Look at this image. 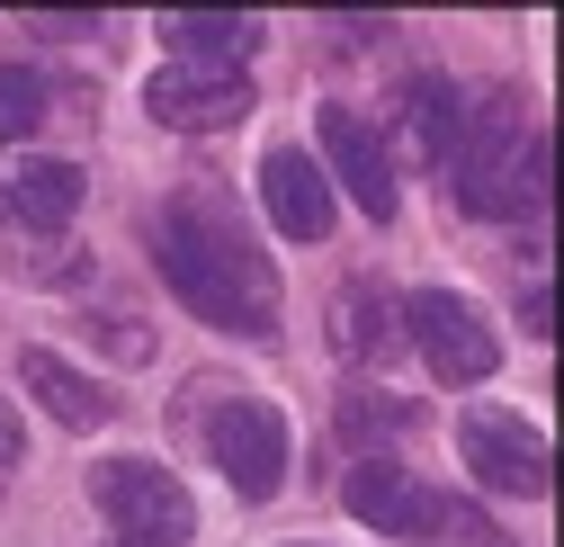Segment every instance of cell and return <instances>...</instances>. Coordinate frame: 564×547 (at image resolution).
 Here are the masks:
<instances>
[{"mask_svg": "<svg viewBox=\"0 0 564 547\" xmlns=\"http://www.w3.org/2000/svg\"><path fill=\"white\" fill-rule=\"evenodd\" d=\"M153 260H162V279L171 297L197 314V323H216V332H278V269L225 225V216H197V207H171L153 225Z\"/></svg>", "mask_w": 564, "mask_h": 547, "instance_id": "obj_1", "label": "cell"}, {"mask_svg": "<svg viewBox=\"0 0 564 547\" xmlns=\"http://www.w3.org/2000/svg\"><path fill=\"white\" fill-rule=\"evenodd\" d=\"M440 171H448V197L466 216H520L546 189V135L520 117V99H484L457 126V144H448Z\"/></svg>", "mask_w": 564, "mask_h": 547, "instance_id": "obj_2", "label": "cell"}, {"mask_svg": "<svg viewBox=\"0 0 564 547\" xmlns=\"http://www.w3.org/2000/svg\"><path fill=\"white\" fill-rule=\"evenodd\" d=\"M90 503L126 529V547H180L197 529L188 485H180L171 466H153V458H99L90 466Z\"/></svg>", "mask_w": 564, "mask_h": 547, "instance_id": "obj_3", "label": "cell"}, {"mask_svg": "<svg viewBox=\"0 0 564 547\" xmlns=\"http://www.w3.org/2000/svg\"><path fill=\"white\" fill-rule=\"evenodd\" d=\"M403 341L431 360L440 386H484L492 368H502V341H492V323H484L457 288H421V297L403 305Z\"/></svg>", "mask_w": 564, "mask_h": 547, "instance_id": "obj_4", "label": "cell"}, {"mask_svg": "<svg viewBox=\"0 0 564 547\" xmlns=\"http://www.w3.org/2000/svg\"><path fill=\"white\" fill-rule=\"evenodd\" d=\"M206 458L225 466V485L242 503H269L278 485H288V422H278V404H260V395L216 404V422H206Z\"/></svg>", "mask_w": 564, "mask_h": 547, "instance_id": "obj_5", "label": "cell"}, {"mask_svg": "<svg viewBox=\"0 0 564 547\" xmlns=\"http://www.w3.org/2000/svg\"><path fill=\"white\" fill-rule=\"evenodd\" d=\"M144 108L180 135H216L251 117V73H225V63H162L144 82Z\"/></svg>", "mask_w": 564, "mask_h": 547, "instance_id": "obj_6", "label": "cell"}, {"mask_svg": "<svg viewBox=\"0 0 564 547\" xmlns=\"http://www.w3.org/2000/svg\"><path fill=\"white\" fill-rule=\"evenodd\" d=\"M314 135H323V180H340L349 197H359V216L394 225V162H386V135H377L359 108H323Z\"/></svg>", "mask_w": 564, "mask_h": 547, "instance_id": "obj_7", "label": "cell"}, {"mask_svg": "<svg viewBox=\"0 0 564 547\" xmlns=\"http://www.w3.org/2000/svg\"><path fill=\"white\" fill-rule=\"evenodd\" d=\"M457 449H466V466L484 475L492 494H546V440L520 422V414H466L457 422Z\"/></svg>", "mask_w": 564, "mask_h": 547, "instance_id": "obj_8", "label": "cell"}, {"mask_svg": "<svg viewBox=\"0 0 564 547\" xmlns=\"http://www.w3.org/2000/svg\"><path fill=\"white\" fill-rule=\"evenodd\" d=\"M349 512H359L368 529H386V538H431V529L448 521L440 494L421 485V475L386 466V458H359V466H349Z\"/></svg>", "mask_w": 564, "mask_h": 547, "instance_id": "obj_9", "label": "cell"}, {"mask_svg": "<svg viewBox=\"0 0 564 547\" xmlns=\"http://www.w3.org/2000/svg\"><path fill=\"white\" fill-rule=\"evenodd\" d=\"M260 207H269V225L288 243H323L332 234V180H323V162L296 153V144H278L260 162Z\"/></svg>", "mask_w": 564, "mask_h": 547, "instance_id": "obj_10", "label": "cell"}, {"mask_svg": "<svg viewBox=\"0 0 564 547\" xmlns=\"http://www.w3.org/2000/svg\"><path fill=\"white\" fill-rule=\"evenodd\" d=\"M82 216V171L73 162H45V153H19L0 162V225H28V234H54Z\"/></svg>", "mask_w": 564, "mask_h": 547, "instance_id": "obj_11", "label": "cell"}, {"mask_svg": "<svg viewBox=\"0 0 564 547\" xmlns=\"http://www.w3.org/2000/svg\"><path fill=\"white\" fill-rule=\"evenodd\" d=\"M19 377H28V395L45 404V414H54L63 431H99V422L117 414V395H108L99 377H82L63 351H19Z\"/></svg>", "mask_w": 564, "mask_h": 547, "instance_id": "obj_12", "label": "cell"}, {"mask_svg": "<svg viewBox=\"0 0 564 547\" xmlns=\"http://www.w3.org/2000/svg\"><path fill=\"white\" fill-rule=\"evenodd\" d=\"M332 341H340V360L377 368V360H394V341H403V305H394L377 279H349V288L332 297Z\"/></svg>", "mask_w": 564, "mask_h": 547, "instance_id": "obj_13", "label": "cell"}, {"mask_svg": "<svg viewBox=\"0 0 564 547\" xmlns=\"http://www.w3.org/2000/svg\"><path fill=\"white\" fill-rule=\"evenodd\" d=\"M162 45H171V63H225V73H242L251 45H260V19H234V10H180V19H162Z\"/></svg>", "mask_w": 564, "mask_h": 547, "instance_id": "obj_14", "label": "cell"}, {"mask_svg": "<svg viewBox=\"0 0 564 547\" xmlns=\"http://www.w3.org/2000/svg\"><path fill=\"white\" fill-rule=\"evenodd\" d=\"M457 126H466L457 82H440V73H412V82H403V153H412V162H448Z\"/></svg>", "mask_w": 564, "mask_h": 547, "instance_id": "obj_15", "label": "cell"}, {"mask_svg": "<svg viewBox=\"0 0 564 547\" xmlns=\"http://www.w3.org/2000/svg\"><path fill=\"white\" fill-rule=\"evenodd\" d=\"M36 126H45V82L28 63H0V144H28Z\"/></svg>", "mask_w": 564, "mask_h": 547, "instance_id": "obj_16", "label": "cell"}, {"mask_svg": "<svg viewBox=\"0 0 564 547\" xmlns=\"http://www.w3.org/2000/svg\"><path fill=\"white\" fill-rule=\"evenodd\" d=\"M340 431L349 440H394V431H412V404L403 395H349L340 404Z\"/></svg>", "mask_w": 564, "mask_h": 547, "instance_id": "obj_17", "label": "cell"}, {"mask_svg": "<svg viewBox=\"0 0 564 547\" xmlns=\"http://www.w3.org/2000/svg\"><path fill=\"white\" fill-rule=\"evenodd\" d=\"M19 449H28V422L10 414V404H0V466H19Z\"/></svg>", "mask_w": 564, "mask_h": 547, "instance_id": "obj_18", "label": "cell"}]
</instances>
